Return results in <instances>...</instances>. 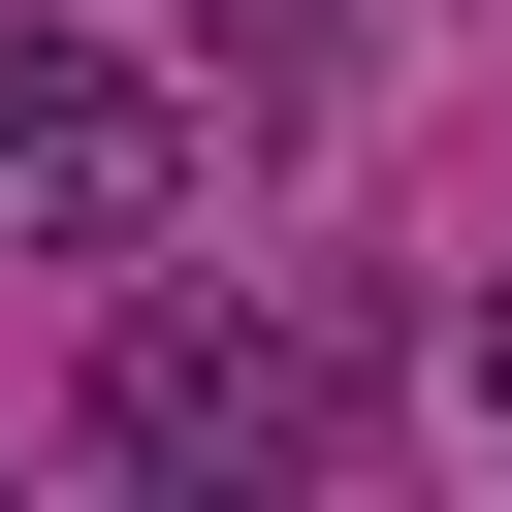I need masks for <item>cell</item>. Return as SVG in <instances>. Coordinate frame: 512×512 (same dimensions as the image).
<instances>
[{
    "label": "cell",
    "instance_id": "obj_1",
    "mask_svg": "<svg viewBox=\"0 0 512 512\" xmlns=\"http://www.w3.org/2000/svg\"><path fill=\"white\" fill-rule=\"evenodd\" d=\"M352 416H384V320H352L320 256L128 288V352H96V448H128V480H352Z\"/></svg>",
    "mask_w": 512,
    "mask_h": 512
},
{
    "label": "cell",
    "instance_id": "obj_2",
    "mask_svg": "<svg viewBox=\"0 0 512 512\" xmlns=\"http://www.w3.org/2000/svg\"><path fill=\"white\" fill-rule=\"evenodd\" d=\"M192 128H224V96H192L160 32H64V0H32V32H0V256H160V224H192Z\"/></svg>",
    "mask_w": 512,
    "mask_h": 512
},
{
    "label": "cell",
    "instance_id": "obj_3",
    "mask_svg": "<svg viewBox=\"0 0 512 512\" xmlns=\"http://www.w3.org/2000/svg\"><path fill=\"white\" fill-rule=\"evenodd\" d=\"M160 64H192V96H224V128H320V96H352V0H192V32H160Z\"/></svg>",
    "mask_w": 512,
    "mask_h": 512
},
{
    "label": "cell",
    "instance_id": "obj_4",
    "mask_svg": "<svg viewBox=\"0 0 512 512\" xmlns=\"http://www.w3.org/2000/svg\"><path fill=\"white\" fill-rule=\"evenodd\" d=\"M448 416H480V448H512V288H480V320H448Z\"/></svg>",
    "mask_w": 512,
    "mask_h": 512
}]
</instances>
